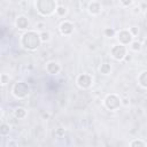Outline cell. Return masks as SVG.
Returning a JSON list of instances; mask_svg holds the SVG:
<instances>
[{
    "label": "cell",
    "mask_w": 147,
    "mask_h": 147,
    "mask_svg": "<svg viewBox=\"0 0 147 147\" xmlns=\"http://www.w3.org/2000/svg\"><path fill=\"white\" fill-rule=\"evenodd\" d=\"M129 30H130V32L132 33L133 37L138 36V33H139V28L138 26H131V28H129Z\"/></svg>",
    "instance_id": "obj_23"
},
{
    "label": "cell",
    "mask_w": 147,
    "mask_h": 147,
    "mask_svg": "<svg viewBox=\"0 0 147 147\" xmlns=\"http://www.w3.org/2000/svg\"><path fill=\"white\" fill-rule=\"evenodd\" d=\"M67 13H68V8L64 7V6H57V8H56V10H55V14H56L59 17L65 16Z\"/></svg>",
    "instance_id": "obj_19"
},
{
    "label": "cell",
    "mask_w": 147,
    "mask_h": 147,
    "mask_svg": "<svg viewBox=\"0 0 147 147\" xmlns=\"http://www.w3.org/2000/svg\"><path fill=\"white\" fill-rule=\"evenodd\" d=\"M129 145L131 147H146L147 146V142L144 141V140H141V139H133V140L130 141Z\"/></svg>",
    "instance_id": "obj_17"
},
{
    "label": "cell",
    "mask_w": 147,
    "mask_h": 147,
    "mask_svg": "<svg viewBox=\"0 0 147 147\" xmlns=\"http://www.w3.org/2000/svg\"><path fill=\"white\" fill-rule=\"evenodd\" d=\"M103 106L107 110L115 111V110L119 109V107L122 106V99L116 93H109L103 99Z\"/></svg>",
    "instance_id": "obj_4"
},
{
    "label": "cell",
    "mask_w": 147,
    "mask_h": 147,
    "mask_svg": "<svg viewBox=\"0 0 147 147\" xmlns=\"http://www.w3.org/2000/svg\"><path fill=\"white\" fill-rule=\"evenodd\" d=\"M110 56L115 61H123L127 55V47L122 44H115L110 47Z\"/></svg>",
    "instance_id": "obj_5"
},
{
    "label": "cell",
    "mask_w": 147,
    "mask_h": 147,
    "mask_svg": "<svg viewBox=\"0 0 147 147\" xmlns=\"http://www.w3.org/2000/svg\"><path fill=\"white\" fill-rule=\"evenodd\" d=\"M40 33V39L42 42H48L51 40V32L47 31V30H42V31H39Z\"/></svg>",
    "instance_id": "obj_18"
},
{
    "label": "cell",
    "mask_w": 147,
    "mask_h": 147,
    "mask_svg": "<svg viewBox=\"0 0 147 147\" xmlns=\"http://www.w3.org/2000/svg\"><path fill=\"white\" fill-rule=\"evenodd\" d=\"M11 94L17 100H23L29 96L30 94V87L24 82H16L14 83L11 87Z\"/></svg>",
    "instance_id": "obj_3"
},
{
    "label": "cell",
    "mask_w": 147,
    "mask_h": 147,
    "mask_svg": "<svg viewBox=\"0 0 147 147\" xmlns=\"http://www.w3.org/2000/svg\"><path fill=\"white\" fill-rule=\"evenodd\" d=\"M34 7L40 16L49 17L55 13L57 8V3L56 0H36Z\"/></svg>",
    "instance_id": "obj_2"
},
{
    "label": "cell",
    "mask_w": 147,
    "mask_h": 147,
    "mask_svg": "<svg viewBox=\"0 0 147 147\" xmlns=\"http://www.w3.org/2000/svg\"><path fill=\"white\" fill-rule=\"evenodd\" d=\"M129 46H130L131 51H133V52H140L141 48H142V42H140L139 40H134L133 39V41Z\"/></svg>",
    "instance_id": "obj_16"
},
{
    "label": "cell",
    "mask_w": 147,
    "mask_h": 147,
    "mask_svg": "<svg viewBox=\"0 0 147 147\" xmlns=\"http://www.w3.org/2000/svg\"><path fill=\"white\" fill-rule=\"evenodd\" d=\"M15 25L18 30H22V31H26L29 30V26H30V21L29 18L25 16V15H18L15 20Z\"/></svg>",
    "instance_id": "obj_9"
},
{
    "label": "cell",
    "mask_w": 147,
    "mask_h": 147,
    "mask_svg": "<svg viewBox=\"0 0 147 147\" xmlns=\"http://www.w3.org/2000/svg\"><path fill=\"white\" fill-rule=\"evenodd\" d=\"M17 142L15 141V140H13V139H10L9 141H7V144H6V146L7 147H17Z\"/></svg>",
    "instance_id": "obj_24"
},
{
    "label": "cell",
    "mask_w": 147,
    "mask_h": 147,
    "mask_svg": "<svg viewBox=\"0 0 147 147\" xmlns=\"http://www.w3.org/2000/svg\"><path fill=\"white\" fill-rule=\"evenodd\" d=\"M137 82H138V85L145 90H147V70H142L138 77H137Z\"/></svg>",
    "instance_id": "obj_12"
},
{
    "label": "cell",
    "mask_w": 147,
    "mask_h": 147,
    "mask_svg": "<svg viewBox=\"0 0 147 147\" xmlns=\"http://www.w3.org/2000/svg\"><path fill=\"white\" fill-rule=\"evenodd\" d=\"M111 70H113L111 64L108 63V62H103V63H101L100 67H99V71H100V74H101V75H105V76L109 75V74L111 72Z\"/></svg>",
    "instance_id": "obj_14"
},
{
    "label": "cell",
    "mask_w": 147,
    "mask_h": 147,
    "mask_svg": "<svg viewBox=\"0 0 147 147\" xmlns=\"http://www.w3.org/2000/svg\"><path fill=\"white\" fill-rule=\"evenodd\" d=\"M26 114H28V113H26V109L23 108V107H17V108H15L14 111H13L14 117L17 118V119H23V118H25V117H26Z\"/></svg>",
    "instance_id": "obj_13"
},
{
    "label": "cell",
    "mask_w": 147,
    "mask_h": 147,
    "mask_svg": "<svg viewBox=\"0 0 147 147\" xmlns=\"http://www.w3.org/2000/svg\"><path fill=\"white\" fill-rule=\"evenodd\" d=\"M142 47L147 49V38H145V39H144V41H142Z\"/></svg>",
    "instance_id": "obj_26"
},
{
    "label": "cell",
    "mask_w": 147,
    "mask_h": 147,
    "mask_svg": "<svg viewBox=\"0 0 147 147\" xmlns=\"http://www.w3.org/2000/svg\"><path fill=\"white\" fill-rule=\"evenodd\" d=\"M76 84L82 90H88L93 85V77L90 74L83 72L76 77Z\"/></svg>",
    "instance_id": "obj_6"
},
{
    "label": "cell",
    "mask_w": 147,
    "mask_h": 147,
    "mask_svg": "<svg viewBox=\"0 0 147 147\" xmlns=\"http://www.w3.org/2000/svg\"><path fill=\"white\" fill-rule=\"evenodd\" d=\"M36 28H37V31H38V30L42 31V30H44V28H45V24H44L42 22H39V23H37V24H36Z\"/></svg>",
    "instance_id": "obj_25"
},
{
    "label": "cell",
    "mask_w": 147,
    "mask_h": 147,
    "mask_svg": "<svg viewBox=\"0 0 147 147\" xmlns=\"http://www.w3.org/2000/svg\"><path fill=\"white\" fill-rule=\"evenodd\" d=\"M103 36L107 37V38H113V37L116 36V31L113 28H106L103 30Z\"/></svg>",
    "instance_id": "obj_21"
},
{
    "label": "cell",
    "mask_w": 147,
    "mask_h": 147,
    "mask_svg": "<svg viewBox=\"0 0 147 147\" xmlns=\"http://www.w3.org/2000/svg\"><path fill=\"white\" fill-rule=\"evenodd\" d=\"M116 38L118 40L119 44L122 45H125V46H129L132 41H133V36L132 33L130 32V30L127 29H122V30H118L116 32Z\"/></svg>",
    "instance_id": "obj_7"
},
{
    "label": "cell",
    "mask_w": 147,
    "mask_h": 147,
    "mask_svg": "<svg viewBox=\"0 0 147 147\" xmlns=\"http://www.w3.org/2000/svg\"><path fill=\"white\" fill-rule=\"evenodd\" d=\"M134 0H119V3L123 6V7H130L132 3H133Z\"/></svg>",
    "instance_id": "obj_22"
},
{
    "label": "cell",
    "mask_w": 147,
    "mask_h": 147,
    "mask_svg": "<svg viewBox=\"0 0 147 147\" xmlns=\"http://www.w3.org/2000/svg\"><path fill=\"white\" fill-rule=\"evenodd\" d=\"M9 82H10V77H9V75L6 74V72H2V74L0 75V84H1V86H2V87L6 86Z\"/></svg>",
    "instance_id": "obj_20"
},
{
    "label": "cell",
    "mask_w": 147,
    "mask_h": 147,
    "mask_svg": "<svg viewBox=\"0 0 147 147\" xmlns=\"http://www.w3.org/2000/svg\"><path fill=\"white\" fill-rule=\"evenodd\" d=\"M74 30H75L74 23H72L71 21H68V20L62 21V22L60 23V25H59V31H60V33H61L62 36H64V37L71 36V34L74 33Z\"/></svg>",
    "instance_id": "obj_8"
},
{
    "label": "cell",
    "mask_w": 147,
    "mask_h": 147,
    "mask_svg": "<svg viewBox=\"0 0 147 147\" xmlns=\"http://www.w3.org/2000/svg\"><path fill=\"white\" fill-rule=\"evenodd\" d=\"M10 132V125L6 122H2L0 124V136L1 137H7Z\"/></svg>",
    "instance_id": "obj_15"
},
{
    "label": "cell",
    "mask_w": 147,
    "mask_h": 147,
    "mask_svg": "<svg viewBox=\"0 0 147 147\" xmlns=\"http://www.w3.org/2000/svg\"><path fill=\"white\" fill-rule=\"evenodd\" d=\"M87 11L91 16H98L102 11V5L99 1H91L87 6Z\"/></svg>",
    "instance_id": "obj_10"
},
{
    "label": "cell",
    "mask_w": 147,
    "mask_h": 147,
    "mask_svg": "<svg viewBox=\"0 0 147 147\" xmlns=\"http://www.w3.org/2000/svg\"><path fill=\"white\" fill-rule=\"evenodd\" d=\"M20 42L24 49L29 52H34L39 48L42 41L40 39V33L37 30H26L21 36Z\"/></svg>",
    "instance_id": "obj_1"
},
{
    "label": "cell",
    "mask_w": 147,
    "mask_h": 147,
    "mask_svg": "<svg viewBox=\"0 0 147 147\" xmlns=\"http://www.w3.org/2000/svg\"><path fill=\"white\" fill-rule=\"evenodd\" d=\"M46 71H47V74H49L52 76H56L61 71V65L56 61H48L46 63Z\"/></svg>",
    "instance_id": "obj_11"
}]
</instances>
